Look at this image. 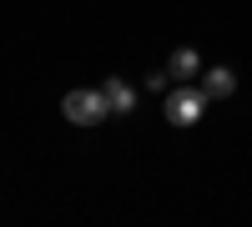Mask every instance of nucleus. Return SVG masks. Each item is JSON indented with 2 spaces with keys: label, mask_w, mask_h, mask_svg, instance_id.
<instances>
[{
  "label": "nucleus",
  "mask_w": 252,
  "mask_h": 227,
  "mask_svg": "<svg viewBox=\"0 0 252 227\" xmlns=\"http://www.w3.org/2000/svg\"><path fill=\"white\" fill-rule=\"evenodd\" d=\"M207 106H212V96L192 81H177V91H166V121L172 127H197Z\"/></svg>",
  "instance_id": "obj_1"
},
{
  "label": "nucleus",
  "mask_w": 252,
  "mask_h": 227,
  "mask_svg": "<svg viewBox=\"0 0 252 227\" xmlns=\"http://www.w3.org/2000/svg\"><path fill=\"white\" fill-rule=\"evenodd\" d=\"M61 111H66V121H76V127H96L101 116H111V101H106V91H71L61 101Z\"/></svg>",
  "instance_id": "obj_2"
},
{
  "label": "nucleus",
  "mask_w": 252,
  "mask_h": 227,
  "mask_svg": "<svg viewBox=\"0 0 252 227\" xmlns=\"http://www.w3.org/2000/svg\"><path fill=\"white\" fill-rule=\"evenodd\" d=\"M101 91H106V101H111V116H131V111H136V91L126 86L121 76H111V81H101Z\"/></svg>",
  "instance_id": "obj_3"
},
{
  "label": "nucleus",
  "mask_w": 252,
  "mask_h": 227,
  "mask_svg": "<svg viewBox=\"0 0 252 227\" xmlns=\"http://www.w3.org/2000/svg\"><path fill=\"white\" fill-rule=\"evenodd\" d=\"M166 71H172V81H192V76L202 71V61H197L192 46H177L172 56H166Z\"/></svg>",
  "instance_id": "obj_4"
},
{
  "label": "nucleus",
  "mask_w": 252,
  "mask_h": 227,
  "mask_svg": "<svg viewBox=\"0 0 252 227\" xmlns=\"http://www.w3.org/2000/svg\"><path fill=\"white\" fill-rule=\"evenodd\" d=\"M202 91H207V96H212V101H227V96H232V91H237V76H232V71H227V66H212V71H207V76H202Z\"/></svg>",
  "instance_id": "obj_5"
},
{
  "label": "nucleus",
  "mask_w": 252,
  "mask_h": 227,
  "mask_svg": "<svg viewBox=\"0 0 252 227\" xmlns=\"http://www.w3.org/2000/svg\"><path fill=\"white\" fill-rule=\"evenodd\" d=\"M146 86H152V91H161V96H166V86H172V71H152V76H146Z\"/></svg>",
  "instance_id": "obj_6"
}]
</instances>
